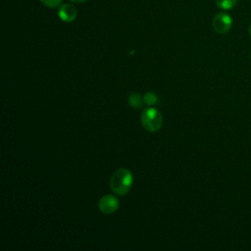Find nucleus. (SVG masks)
<instances>
[{
	"instance_id": "7",
	"label": "nucleus",
	"mask_w": 251,
	"mask_h": 251,
	"mask_svg": "<svg viewBox=\"0 0 251 251\" xmlns=\"http://www.w3.org/2000/svg\"><path fill=\"white\" fill-rule=\"evenodd\" d=\"M217 6L222 10H230L238 2V0H215Z\"/></svg>"
},
{
	"instance_id": "6",
	"label": "nucleus",
	"mask_w": 251,
	"mask_h": 251,
	"mask_svg": "<svg viewBox=\"0 0 251 251\" xmlns=\"http://www.w3.org/2000/svg\"><path fill=\"white\" fill-rule=\"evenodd\" d=\"M143 102V98L141 97V95L137 92H133L129 95L128 97V103L130 105V107L134 108V109H139L142 106Z\"/></svg>"
},
{
	"instance_id": "1",
	"label": "nucleus",
	"mask_w": 251,
	"mask_h": 251,
	"mask_svg": "<svg viewBox=\"0 0 251 251\" xmlns=\"http://www.w3.org/2000/svg\"><path fill=\"white\" fill-rule=\"evenodd\" d=\"M132 179V175L127 169L120 168L113 173L110 179V187L117 195H126L131 188Z\"/></svg>"
},
{
	"instance_id": "3",
	"label": "nucleus",
	"mask_w": 251,
	"mask_h": 251,
	"mask_svg": "<svg viewBox=\"0 0 251 251\" xmlns=\"http://www.w3.org/2000/svg\"><path fill=\"white\" fill-rule=\"evenodd\" d=\"M212 25L216 32L220 34H225L230 30L232 25V19L226 13H218L213 19Z\"/></svg>"
},
{
	"instance_id": "10",
	"label": "nucleus",
	"mask_w": 251,
	"mask_h": 251,
	"mask_svg": "<svg viewBox=\"0 0 251 251\" xmlns=\"http://www.w3.org/2000/svg\"><path fill=\"white\" fill-rule=\"evenodd\" d=\"M70 1L73 3H82V2H85L86 0H70Z\"/></svg>"
},
{
	"instance_id": "8",
	"label": "nucleus",
	"mask_w": 251,
	"mask_h": 251,
	"mask_svg": "<svg viewBox=\"0 0 251 251\" xmlns=\"http://www.w3.org/2000/svg\"><path fill=\"white\" fill-rule=\"evenodd\" d=\"M157 100H158V97L154 92H147L143 96V102L148 106L155 105L157 103Z\"/></svg>"
},
{
	"instance_id": "2",
	"label": "nucleus",
	"mask_w": 251,
	"mask_h": 251,
	"mask_svg": "<svg viewBox=\"0 0 251 251\" xmlns=\"http://www.w3.org/2000/svg\"><path fill=\"white\" fill-rule=\"evenodd\" d=\"M142 126L149 132L158 131L163 126V116L155 108L144 109L140 115Z\"/></svg>"
},
{
	"instance_id": "4",
	"label": "nucleus",
	"mask_w": 251,
	"mask_h": 251,
	"mask_svg": "<svg viewBox=\"0 0 251 251\" xmlns=\"http://www.w3.org/2000/svg\"><path fill=\"white\" fill-rule=\"evenodd\" d=\"M118 208H119V200L111 194L104 195L103 197L100 198L98 202L99 211L106 215L113 214Z\"/></svg>"
},
{
	"instance_id": "11",
	"label": "nucleus",
	"mask_w": 251,
	"mask_h": 251,
	"mask_svg": "<svg viewBox=\"0 0 251 251\" xmlns=\"http://www.w3.org/2000/svg\"><path fill=\"white\" fill-rule=\"evenodd\" d=\"M249 33H250V36H251V25H250V26H249Z\"/></svg>"
},
{
	"instance_id": "5",
	"label": "nucleus",
	"mask_w": 251,
	"mask_h": 251,
	"mask_svg": "<svg viewBox=\"0 0 251 251\" xmlns=\"http://www.w3.org/2000/svg\"><path fill=\"white\" fill-rule=\"evenodd\" d=\"M58 16L63 22L71 23L75 20L77 16V11L75 7L72 4H63L59 8Z\"/></svg>"
},
{
	"instance_id": "9",
	"label": "nucleus",
	"mask_w": 251,
	"mask_h": 251,
	"mask_svg": "<svg viewBox=\"0 0 251 251\" xmlns=\"http://www.w3.org/2000/svg\"><path fill=\"white\" fill-rule=\"evenodd\" d=\"M42 4L49 8H56L62 4L63 0H40Z\"/></svg>"
}]
</instances>
